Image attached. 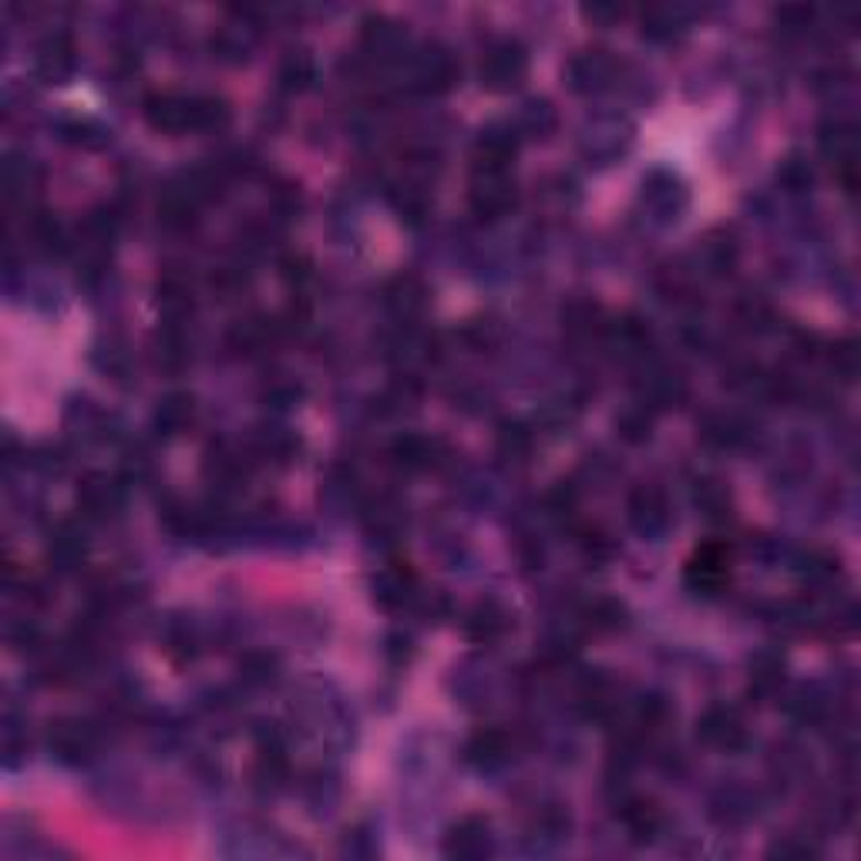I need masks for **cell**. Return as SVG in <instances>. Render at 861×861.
<instances>
[{
    "label": "cell",
    "instance_id": "obj_1",
    "mask_svg": "<svg viewBox=\"0 0 861 861\" xmlns=\"http://www.w3.org/2000/svg\"><path fill=\"white\" fill-rule=\"evenodd\" d=\"M478 77L488 92L519 88L529 77V51L519 41H512V37L488 45V51L482 54V64H478Z\"/></svg>",
    "mask_w": 861,
    "mask_h": 861
},
{
    "label": "cell",
    "instance_id": "obj_2",
    "mask_svg": "<svg viewBox=\"0 0 861 861\" xmlns=\"http://www.w3.org/2000/svg\"><path fill=\"white\" fill-rule=\"evenodd\" d=\"M616 77H619V61L606 48H585V51L572 54V61L566 64V82L579 95L606 92L616 85Z\"/></svg>",
    "mask_w": 861,
    "mask_h": 861
},
{
    "label": "cell",
    "instance_id": "obj_3",
    "mask_svg": "<svg viewBox=\"0 0 861 861\" xmlns=\"http://www.w3.org/2000/svg\"><path fill=\"white\" fill-rule=\"evenodd\" d=\"M519 142H522V135L516 132L512 122H495V125L482 129V135L475 138V172L505 175L508 169H512V159L519 155Z\"/></svg>",
    "mask_w": 861,
    "mask_h": 861
},
{
    "label": "cell",
    "instance_id": "obj_4",
    "mask_svg": "<svg viewBox=\"0 0 861 861\" xmlns=\"http://www.w3.org/2000/svg\"><path fill=\"white\" fill-rule=\"evenodd\" d=\"M461 68L445 48H424L411 64V88L421 95H445L458 85Z\"/></svg>",
    "mask_w": 861,
    "mask_h": 861
},
{
    "label": "cell",
    "instance_id": "obj_5",
    "mask_svg": "<svg viewBox=\"0 0 861 861\" xmlns=\"http://www.w3.org/2000/svg\"><path fill=\"white\" fill-rule=\"evenodd\" d=\"M519 203V192H516V182L505 175H492V172H475V182H472V192H468V206L478 219H501L516 209Z\"/></svg>",
    "mask_w": 861,
    "mask_h": 861
},
{
    "label": "cell",
    "instance_id": "obj_6",
    "mask_svg": "<svg viewBox=\"0 0 861 861\" xmlns=\"http://www.w3.org/2000/svg\"><path fill=\"white\" fill-rule=\"evenodd\" d=\"M74 68H77V48H74V37L68 31H54L45 37L41 45H37L34 74L41 77L45 85H64L74 74Z\"/></svg>",
    "mask_w": 861,
    "mask_h": 861
},
{
    "label": "cell",
    "instance_id": "obj_7",
    "mask_svg": "<svg viewBox=\"0 0 861 861\" xmlns=\"http://www.w3.org/2000/svg\"><path fill=\"white\" fill-rule=\"evenodd\" d=\"M192 98L195 95H179V92H155L142 101L145 122L155 132L166 135H185L192 132Z\"/></svg>",
    "mask_w": 861,
    "mask_h": 861
},
{
    "label": "cell",
    "instance_id": "obj_8",
    "mask_svg": "<svg viewBox=\"0 0 861 861\" xmlns=\"http://www.w3.org/2000/svg\"><path fill=\"white\" fill-rule=\"evenodd\" d=\"M696 737L717 751H740L748 743V724H743V714L737 707L717 703V707H711L696 720Z\"/></svg>",
    "mask_w": 861,
    "mask_h": 861
},
{
    "label": "cell",
    "instance_id": "obj_9",
    "mask_svg": "<svg viewBox=\"0 0 861 861\" xmlns=\"http://www.w3.org/2000/svg\"><path fill=\"white\" fill-rule=\"evenodd\" d=\"M727 562H730V549L724 542H707L700 545L696 556L690 559V569H687V585L703 596H717L724 585L730 582V572H727Z\"/></svg>",
    "mask_w": 861,
    "mask_h": 861
},
{
    "label": "cell",
    "instance_id": "obj_10",
    "mask_svg": "<svg viewBox=\"0 0 861 861\" xmlns=\"http://www.w3.org/2000/svg\"><path fill=\"white\" fill-rule=\"evenodd\" d=\"M626 512H630V525L640 535H646V538L663 535V532L670 529V522H674L667 495H663L659 488H653V485H640L630 495V501H626Z\"/></svg>",
    "mask_w": 861,
    "mask_h": 861
},
{
    "label": "cell",
    "instance_id": "obj_11",
    "mask_svg": "<svg viewBox=\"0 0 861 861\" xmlns=\"http://www.w3.org/2000/svg\"><path fill=\"white\" fill-rule=\"evenodd\" d=\"M95 743H98V733H95V727L85 724V720H71V717H64V720H54L51 730H48V748H51L61 761H68V764H82V761H88V757L95 754Z\"/></svg>",
    "mask_w": 861,
    "mask_h": 861
},
{
    "label": "cell",
    "instance_id": "obj_12",
    "mask_svg": "<svg viewBox=\"0 0 861 861\" xmlns=\"http://www.w3.org/2000/svg\"><path fill=\"white\" fill-rule=\"evenodd\" d=\"M687 203H690L687 185L674 172L656 169L643 179V206L659 219H677L687 209Z\"/></svg>",
    "mask_w": 861,
    "mask_h": 861
},
{
    "label": "cell",
    "instance_id": "obj_13",
    "mask_svg": "<svg viewBox=\"0 0 861 861\" xmlns=\"http://www.w3.org/2000/svg\"><path fill=\"white\" fill-rule=\"evenodd\" d=\"M122 505H125V485L111 475L95 472L82 482V488H77V508H82L88 519H108L119 512Z\"/></svg>",
    "mask_w": 861,
    "mask_h": 861
},
{
    "label": "cell",
    "instance_id": "obj_14",
    "mask_svg": "<svg viewBox=\"0 0 861 861\" xmlns=\"http://www.w3.org/2000/svg\"><path fill=\"white\" fill-rule=\"evenodd\" d=\"M404 41H408V31L398 21H390L384 14H371V17L361 21V54L371 58V61L401 54Z\"/></svg>",
    "mask_w": 861,
    "mask_h": 861
},
{
    "label": "cell",
    "instance_id": "obj_15",
    "mask_svg": "<svg viewBox=\"0 0 861 861\" xmlns=\"http://www.w3.org/2000/svg\"><path fill=\"white\" fill-rule=\"evenodd\" d=\"M508 630H512V616L495 599L475 603L464 616V636L472 643H498Z\"/></svg>",
    "mask_w": 861,
    "mask_h": 861
},
{
    "label": "cell",
    "instance_id": "obj_16",
    "mask_svg": "<svg viewBox=\"0 0 861 861\" xmlns=\"http://www.w3.org/2000/svg\"><path fill=\"white\" fill-rule=\"evenodd\" d=\"M817 145H821V155L838 166V172H854V159H858V135H854V125L845 122V119H832L821 125V135H817Z\"/></svg>",
    "mask_w": 861,
    "mask_h": 861
},
{
    "label": "cell",
    "instance_id": "obj_17",
    "mask_svg": "<svg viewBox=\"0 0 861 861\" xmlns=\"http://www.w3.org/2000/svg\"><path fill=\"white\" fill-rule=\"evenodd\" d=\"M488 848H492L488 821L478 814L461 817L445 838V854H451V858H482V854H488Z\"/></svg>",
    "mask_w": 861,
    "mask_h": 861
},
{
    "label": "cell",
    "instance_id": "obj_18",
    "mask_svg": "<svg viewBox=\"0 0 861 861\" xmlns=\"http://www.w3.org/2000/svg\"><path fill=\"white\" fill-rule=\"evenodd\" d=\"M445 454V445L438 438H424V435H401L395 445H390V458H395L398 468L404 472H427L435 468Z\"/></svg>",
    "mask_w": 861,
    "mask_h": 861
},
{
    "label": "cell",
    "instance_id": "obj_19",
    "mask_svg": "<svg viewBox=\"0 0 861 861\" xmlns=\"http://www.w3.org/2000/svg\"><path fill=\"white\" fill-rule=\"evenodd\" d=\"M384 303L387 310L395 313L398 320H414L417 313L427 306V287L414 277V272H401V277H395L387 283L384 290Z\"/></svg>",
    "mask_w": 861,
    "mask_h": 861
},
{
    "label": "cell",
    "instance_id": "obj_20",
    "mask_svg": "<svg viewBox=\"0 0 861 861\" xmlns=\"http://www.w3.org/2000/svg\"><path fill=\"white\" fill-rule=\"evenodd\" d=\"M417 596V579L411 569L404 566H387L384 572H377L374 579V599L384 609H401Z\"/></svg>",
    "mask_w": 861,
    "mask_h": 861
},
{
    "label": "cell",
    "instance_id": "obj_21",
    "mask_svg": "<svg viewBox=\"0 0 861 861\" xmlns=\"http://www.w3.org/2000/svg\"><path fill=\"white\" fill-rule=\"evenodd\" d=\"M619 821H622V828L630 832L633 841H653L663 828V811L646 798H626Z\"/></svg>",
    "mask_w": 861,
    "mask_h": 861
},
{
    "label": "cell",
    "instance_id": "obj_22",
    "mask_svg": "<svg viewBox=\"0 0 861 861\" xmlns=\"http://www.w3.org/2000/svg\"><path fill=\"white\" fill-rule=\"evenodd\" d=\"M192 417H195V398L185 395V390H172V395H166L159 408H155L151 427L159 430V435H182L192 424Z\"/></svg>",
    "mask_w": 861,
    "mask_h": 861
},
{
    "label": "cell",
    "instance_id": "obj_23",
    "mask_svg": "<svg viewBox=\"0 0 861 861\" xmlns=\"http://www.w3.org/2000/svg\"><path fill=\"white\" fill-rule=\"evenodd\" d=\"M508 754H512V737H508L505 730L498 727H488V730H478L472 740H468V748H464V757L478 764V767H498L508 761Z\"/></svg>",
    "mask_w": 861,
    "mask_h": 861
},
{
    "label": "cell",
    "instance_id": "obj_24",
    "mask_svg": "<svg viewBox=\"0 0 861 861\" xmlns=\"http://www.w3.org/2000/svg\"><path fill=\"white\" fill-rule=\"evenodd\" d=\"M512 125L525 138H549L559 129V111L553 108L549 98H529Z\"/></svg>",
    "mask_w": 861,
    "mask_h": 861
},
{
    "label": "cell",
    "instance_id": "obj_25",
    "mask_svg": "<svg viewBox=\"0 0 861 861\" xmlns=\"http://www.w3.org/2000/svg\"><path fill=\"white\" fill-rule=\"evenodd\" d=\"M700 438L717 451H733L751 438V430L737 414H711L700 427Z\"/></svg>",
    "mask_w": 861,
    "mask_h": 861
},
{
    "label": "cell",
    "instance_id": "obj_26",
    "mask_svg": "<svg viewBox=\"0 0 861 861\" xmlns=\"http://www.w3.org/2000/svg\"><path fill=\"white\" fill-rule=\"evenodd\" d=\"M48 553H51V562H58V569H74L85 559V532L74 522H61L51 535Z\"/></svg>",
    "mask_w": 861,
    "mask_h": 861
},
{
    "label": "cell",
    "instance_id": "obj_27",
    "mask_svg": "<svg viewBox=\"0 0 861 861\" xmlns=\"http://www.w3.org/2000/svg\"><path fill=\"white\" fill-rule=\"evenodd\" d=\"M785 683V659L777 653L764 650L751 659V693L757 696H774Z\"/></svg>",
    "mask_w": 861,
    "mask_h": 861
},
{
    "label": "cell",
    "instance_id": "obj_28",
    "mask_svg": "<svg viewBox=\"0 0 861 861\" xmlns=\"http://www.w3.org/2000/svg\"><path fill=\"white\" fill-rule=\"evenodd\" d=\"M535 448V430L522 421H508L498 430V454L512 458V461H525Z\"/></svg>",
    "mask_w": 861,
    "mask_h": 861
},
{
    "label": "cell",
    "instance_id": "obj_29",
    "mask_svg": "<svg viewBox=\"0 0 861 861\" xmlns=\"http://www.w3.org/2000/svg\"><path fill=\"white\" fill-rule=\"evenodd\" d=\"M155 354H159V364H162L166 371H179V367H185L189 357H192V343H189V337H185L175 324H169V327H162V334H159V350H155Z\"/></svg>",
    "mask_w": 861,
    "mask_h": 861
},
{
    "label": "cell",
    "instance_id": "obj_30",
    "mask_svg": "<svg viewBox=\"0 0 861 861\" xmlns=\"http://www.w3.org/2000/svg\"><path fill=\"white\" fill-rule=\"evenodd\" d=\"M599 320H603V310H599V303H593V300L575 296V300H569V303L562 306V324H566L569 334H593Z\"/></svg>",
    "mask_w": 861,
    "mask_h": 861
},
{
    "label": "cell",
    "instance_id": "obj_31",
    "mask_svg": "<svg viewBox=\"0 0 861 861\" xmlns=\"http://www.w3.org/2000/svg\"><path fill=\"white\" fill-rule=\"evenodd\" d=\"M313 74H317V64H313V58L306 51H300V54L293 51L280 64V88L283 92H303V88H310Z\"/></svg>",
    "mask_w": 861,
    "mask_h": 861
},
{
    "label": "cell",
    "instance_id": "obj_32",
    "mask_svg": "<svg viewBox=\"0 0 861 861\" xmlns=\"http://www.w3.org/2000/svg\"><path fill=\"white\" fill-rule=\"evenodd\" d=\"M737 256L740 253H737V243L730 237H711L707 243H703V250H700L703 269L717 272V277H724V272H730L737 266Z\"/></svg>",
    "mask_w": 861,
    "mask_h": 861
},
{
    "label": "cell",
    "instance_id": "obj_33",
    "mask_svg": "<svg viewBox=\"0 0 861 861\" xmlns=\"http://www.w3.org/2000/svg\"><path fill=\"white\" fill-rule=\"evenodd\" d=\"M626 138H630V135H619V125H613V129H596V135H585L582 151L590 155L593 162L606 166V162H613L616 155L626 148Z\"/></svg>",
    "mask_w": 861,
    "mask_h": 861
},
{
    "label": "cell",
    "instance_id": "obj_34",
    "mask_svg": "<svg viewBox=\"0 0 861 861\" xmlns=\"http://www.w3.org/2000/svg\"><path fill=\"white\" fill-rule=\"evenodd\" d=\"M209 45H213V51H216L219 61L240 64L250 54V34H246V27H222L219 34H213Z\"/></svg>",
    "mask_w": 861,
    "mask_h": 861
},
{
    "label": "cell",
    "instance_id": "obj_35",
    "mask_svg": "<svg viewBox=\"0 0 861 861\" xmlns=\"http://www.w3.org/2000/svg\"><path fill=\"white\" fill-rule=\"evenodd\" d=\"M777 182L785 185V192H791V195L808 192L814 185V169H811V162L804 159V155H788V159L780 162V169H777Z\"/></svg>",
    "mask_w": 861,
    "mask_h": 861
},
{
    "label": "cell",
    "instance_id": "obj_36",
    "mask_svg": "<svg viewBox=\"0 0 861 861\" xmlns=\"http://www.w3.org/2000/svg\"><path fill=\"white\" fill-rule=\"evenodd\" d=\"M585 622H590L596 633H613L626 622V606L616 599H596L590 609H585Z\"/></svg>",
    "mask_w": 861,
    "mask_h": 861
},
{
    "label": "cell",
    "instance_id": "obj_37",
    "mask_svg": "<svg viewBox=\"0 0 861 861\" xmlns=\"http://www.w3.org/2000/svg\"><path fill=\"white\" fill-rule=\"evenodd\" d=\"M677 31H680V14L670 8H653L643 17V37H650V41H674Z\"/></svg>",
    "mask_w": 861,
    "mask_h": 861
},
{
    "label": "cell",
    "instance_id": "obj_38",
    "mask_svg": "<svg viewBox=\"0 0 861 861\" xmlns=\"http://www.w3.org/2000/svg\"><path fill=\"white\" fill-rule=\"evenodd\" d=\"M693 501L703 508V516H724L727 508H730V495L720 482H696V492H693Z\"/></svg>",
    "mask_w": 861,
    "mask_h": 861
},
{
    "label": "cell",
    "instance_id": "obj_39",
    "mask_svg": "<svg viewBox=\"0 0 861 861\" xmlns=\"http://www.w3.org/2000/svg\"><path fill=\"white\" fill-rule=\"evenodd\" d=\"M650 430H653V414L646 408H633V411H626L619 417V435L630 441V445H640L650 438Z\"/></svg>",
    "mask_w": 861,
    "mask_h": 861
},
{
    "label": "cell",
    "instance_id": "obj_40",
    "mask_svg": "<svg viewBox=\"0 0 861 861\" xmlns=\"http://www.w3.org/2000/svg\"><path fill=\"white\" fill-rule=\"evenodd\" d=\"M240 670H243V680H250V683H269L272 677V670H277V659L272 656H266V653H250L243 663H240Z\"/></svg>",
    "mask_w": 861,
    "mask_h": 861
},
{
    "label": "cell",
    "instance_id": "obj_41",
    "mask_svg": "<svg viewBox=\"0 0 861 861\" xmlns=\"http://www.w3.org/2000/svg\"><path fill=\"white\" fill-rule=\"evenodd\" d=\"M582 553L590 556V559H596V562H606V559L616 553V542H613L606 532H585V538H582Z\"/></svg>",
    "mask_w": 861,
    "mask_h": 861
},
{
    "label": "cell",
    "instance_id": "obj_42",
    "mask_svg": "<svg viewBox=\"0 0 861 861\" xmlns=\"http://www.w3.org/2000/svg\"><path fill=\"white\" fill-rule=\"evenodd\" d=\"M575 505H579V488L572 485V482H559L553 492H549V508L556 516H569V512H575Z\"/></svg>",
    "mask_w": 861,
    "mask_h": 861
},
{
    "label": "cell",
    "instance_id": "obj_43",
    "mask_svg": "<svg viewBox=\"0 0 861 861\" xmlns=\"http://www.w3.org/2000/svg\"><path fill=\"white\" fill-rule=\"evenodd\" d=\"M582 14L590 17L593 24H613L622 17V8H613V4H593V8H582Z\"/></svg>",
    "mask_w": 861,
    "mask_h": 861
}]
</instances>
